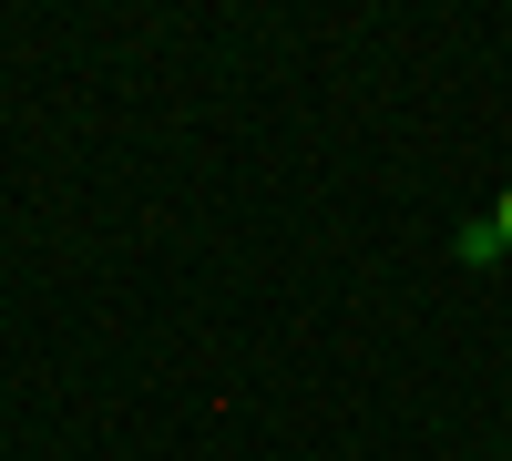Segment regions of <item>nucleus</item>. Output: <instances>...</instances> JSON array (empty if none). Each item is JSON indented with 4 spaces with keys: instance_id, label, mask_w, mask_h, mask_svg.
<instances>
[{
    "instance_id": "nucleus-1",
    "label": "nucleus",
    "mask_w": 512,
    "mask_h": 461,
    "mask_svg": "<svg viewBox=\"0 0 512 461\" xmlns=\"http://www.w3.org/2000/svg\"><path fill=\"white\" fill-rule=\"evenodd\" d=\"M461 257H472V267H492V257H512V246H502V226L482 216V226H461Z\"/></svg>"
},
{
    "instance_id": "nucleus-2",
    "label": "nucleus",
    "mask_w": 512,
    "mask_h": 461,
    "mask_svg": "<svg viewBox=\"0 0 512 461\" xmlns=\"http://www.w3.org/2000/svg\"><path fill=\"white\" fill-rule=\"evenodd\" d=\"M492 226H502V246H512V195H502V205H492Z\"/></svg>"
}]
</instances>
